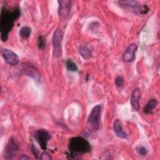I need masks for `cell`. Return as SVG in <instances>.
Returning a JSON list of instances; mask_svg holds the SVG:
<instances>
[{"label":"cell","mask_w":160,"mask_h":160,"mask_svg":"<svg viewBox=\"0 0 160 160\" xmlns=\"http://www.w3.org/2000/svg\"><path fill=\"white\" fill-rule=\"evenodd\" d=\"M20 14L21 11L18 6L10 8L6 6L2 7L0 16V31L2 41L4 42L8 39V34Z\"/></svg>","instance_id":"cell-1"},{"label":"cell","mask_w":160,"mask_h":160,"mask_svg":"<svg viewBox=\"0 0 160 160\" xmlns=\"http://www.w3.org/2000/svg\"><path fill=\"white\" fill-rule=\"evenodd\" d=\"M91 147L88 140L82 137L78 136L72 138L69 142V154L79 155L91 151Z\"/></svg>","instance_id":"cell-2"},{"label":"cell","mask_w":160,"mask_h":160,"mask_svg":"<svg viewBox=\"0 0 160 160\" xmlns=\"http://www.w3.org/2000/svg\"><path fill=\"white\" fill-rule=\"evenodd\" d=\"M63 31L60 28H57L52 36V52L53 55L58 58L62 54V41L63 39Z\"/></svg>","instance_id":"cell-3"},{"label":"cell","mask_w":160,"mask_h":160,"mask_svg":"<svg viewBox=\"0 0 160 160\" xmlns=\"http://www.w3.org/2000/svg\"><path fill=\"white\" fill-rule=\"evenodd\" d=\"M118 2L121 6H124L134 12H139L140 14H145L149 11V8L147 5H141L137 1H120Z\"/></svg>","instance_id":"cell-4"},{"label":"cell","mask_w":160,"mask_h":160,"mask_svg":"<svg viewBox=\"0 0 160 160\" xmlns=\"http://www.w3.org/2000/svg\"><path fill=\"white\" fill-rule=\"evenodd\" d=\"M101 111V106L97 105L92 108L88 117V123L94 131H98L99 128V119Z\"/></svg>","instance_id":"cell-5"},{"label":"cell","mask_w":160,"mask_h":160,"mask_svg":"<svg viewBox=\"0 0 160 160\" xmlns=\"http://www.w3.org/2000/svg\"><path fill=\"white\" fill-rule=\"evenodd\" d=\"M34 138L41 148L43 150H46L48 142L50 139L49 132L45 129H39L36 132Z\"/></svg>","instance_id":"cell-6"},{"label":"cell","mask_w":160,"mask_h":160,"mask_svg":"<svg viewBox=\"0 0 160 160\" xmlns=\"http://www.w3.org/2000/svg\"><path fill=\"white\" fill-rule=\"evenodd\" d=\"M58 16L60 19L64 20L68 16L71 10V2L68 0L58 1Z\"/></svg>","instance_id":"cell-7"},{"label":"cell","mask_w":160,"mask_h":160,"mask_svg":"<svg viewBox=\"0 0 160 160\" xmlns=\"http://www.w3.org/2000/svg\"><path fill=\"white\" fill-rule=\"evenodd\" d=\"M2 56L4 59V61L12 66L17 65L19 62V59L17 54L12 51L8 49H4L2 51Z\"/></svg>","instance_id":"cell-8"},{"label":"cell","mask_w":160,"mask_h":160,"mask_svg":"<svg viewBox=\"0 0 160 160\" xmlns=\"http://www.w3.org/2000/svg\"><path fill=\"white\" fill-rule=\"evenodd\" d=\"M138 49V46L136 44H129L126 49L123 56L122 59L124 62H130L134 60L135 59V52Z\"/></svg>","instance_id":"cell-9"},{"label":"cell","mask_w":160,"mask_h":160,"mask_svg":"<svg viewBox=\"0 0 160 160\" xmlns=\"http://www.w3.org/2000/svg\"><path fill=\"white\" fill-rule=\"evenodd\" d=\"M18 149V146L16 141L12 138H11L5 148V154H4L5 159H12V157L16 154Z\"/></svg>","instance_id":"cell-10"},{"label":"cell","mask_w":160,"mask_h":160,"mask_svg":"<svg viewBox=\"0 0 160 160\" xmlns=\"http://www.w3.org/2000/svg\"><path fill=\"white\" fill-rule=\"evenodd\" d=\"M113 130L118 137L122 139L126 138V133L124 131L122 122L119 119H116L114 120L113 123Z\"/></svg>","instance_id":"cell-11"},{"label":"cell","mask_w":160,"mask_h":160,"mask_svg":"<svg viewBox=\"0 0 160 160\" xmlns=\"http://www.w3.org/2000/svg\"><path fill=\"white\" fill-rule=\"evenodd\" d=\"M141 96V91L139 88H136L132 92L131 98V104L136 111L139 110V99Z\"/></svg>","instance_id":"cell-12"},{"label":"cell","mask_w":160,"mask_h":160,"mask_svg":"<svg viewBox=\"0 0 160 160\" xmlns=\"http://www.w3.org/2000/svg\"><path fill=\"white\" fill-rule=\"evenodd\" d=\"M23 70L24 71V72L27 76L32 78L36 81H38L39 79L40 74H39V72L38 71V70H36V68L33 66L30 65V64L26 66L24 68Z\"/></svg>","instance_id":"cell-13"},{"label":"cell","mask_w":160,"mask_h":160,"mask_svg":"<svg viewBox=\"0 0 160 160\" xmlns=\"http://www.w3.org/2000/svg\"><path fill=\"white\" fill-rule=\"evenodd\" d=\"M158 101L156 99H151L144 108V112L146 114H149L157 106Z\"/></svg>","instance_id":"cell-14"},{"label":"cell","mask_w":160,"mask_h":160,"mask_svg":"<svg viewBox=\"0 0 160 160\" xmlns=\"http://www.w3.org/2000/svg\"><path fill=\"white\" fill-rule=\"evenodd\" d=\"M79 54L85 59H89L92 56L91 49L87 46H81L79 48Z\"/></svg>","instance_id":"cell-15"},{"label":"cell","mask_w":160,"mask_h":160,"mask_svg":"<svg viewBox=\"0 0 160 160\" xmlns=\"http://www.w3.org/2000/svg\"><path fill=\"white\" fill-rule=\"evenodd\" d=\"M31 33V28L29 26H23L19 31V35L23 39H28Z\"/></svg>","instance_id":"cell-16"},{"label":"cell","mask_w":160,"mask_h":160,"mask_svg":"<svg viewBox=\"0 0 160 160\" xmlns=\"http://www.w3.org/2000/svg\"><path fill=\"white\" fill-rule=\"evenodd\" d=\"M66 66L68 71L75 72L78 71V67L76 64V63L71 59H67L66 61Z\"/></svg>","instance_id":"cell-17"},{"label":"cell","mask_w":160,"mask_h":160,"mask_svg":"<svg viewBox=\"0 0 160 160\" xmlns=\"http://www.w3.org/2000/svg\"><path fill=\"white\" fill-rule=\"evenodd\" d=\"M38 46L39 49H44L46 46V39L43 36H39L38 39Z\"/></svg>","instance_id":"cell-18"},{"label":"cell","mask_w":160,"mask_h":160,"mask_svg":"<svg viewBox=\"0 0 160 160\" xmlns=\"http://www.w3.org/2000/svg\"><path fill=\"white\" fill-rule=\"evenodd\" d=\"M39 159L42 160H51L52 159V157L49 153H48L46 151H44L42 153H41V156H39Z\"/></svg>","instance_id":"cell-19"},{"label":"cell","mask_w":160,"mask_h":160,"mask_svg":"<svg viewBox=\"0 0 160 160\" xmlns=\"http://www.w3.org/2000/svg\"><path fill=\"white\" fill-rule=\"evenodd\" d=\"M124 84V79L121 76H118L115 79V84L117 87H121Z\"/></svg>","instance_id":"cell-20"},{"label":"cell","mask_w":160,"mask_h":160,"mask_svg":"<svg viewBox=\"0 0 160 160\" xmlns=\"http://www.w3.org/2000/svg\"><path fill=\"white\" fill-rule=\"evenodd\" d=\"M138 153L141 155V156H145L147 153H148V150L147 149L145 148V147H143V146H141L140 147L138 150Z\"/></svg>","instance_id":"cell-21"},{"label":"cell","mask_w":160,"mask_h":160,"mask_svg":"<svg viewBox=\"0 0 160 160\" xmlns=\"http://www.w3.org/2000/svg\"><path fill=\"white\" fill-rule=\"evenodd\" d=\"M31 151H32V154H34V156H36V158H38V151L37 150V149H36V147H34L33 145H32V146H31Z\"/></svg>","instance_id":"cell-22"},{"label":"cell","mask_w":160,"mask_h":160,"mask_svg":"<svg viewBox=\"0 0 160 160\" xmlns=\"http://www.w3.org/2000/svg\"><path fill=\"white\" fill-rule=\"evenodd\" d=\"M19 159H22V160H26V159H29V158L26 155V154H22L19 158Z\"/></svg>","instance_id":"cell-23"}]
</instances>
